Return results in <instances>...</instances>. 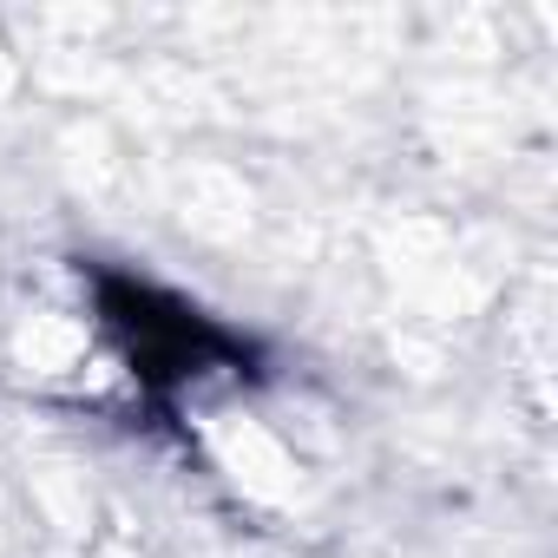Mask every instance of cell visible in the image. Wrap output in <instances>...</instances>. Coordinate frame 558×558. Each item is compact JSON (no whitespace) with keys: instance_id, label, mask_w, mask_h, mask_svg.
Instances as JSON below:
<instances>
[{"instance_id":"cell-1","label":"cell","mask_w":558,"mask_h":558,"mask_svg":"<svg viewBox=\"0 0 558 558\" xmlns=\"http://www.w3.org/2000/svg\"><path fill=\"white\" fill-rule=\"evenodd\" d=\"M86 283H93L99 329L112 336L132 381L158 408L178 388L204 381V375H256V349L236 329H223L217 316H204L197 303H184V296H171L158 283H138L125 269H106V263L86 269Z\"/></svg>"}]
</instances>
